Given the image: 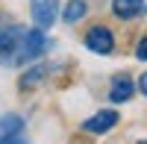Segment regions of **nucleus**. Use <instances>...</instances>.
Listing matches in <instances>:
<instances>
[{
	"label": "nucleus",
	"mask_w": 147,
	"mask_h": 144,
	"mask_svg": "<svg viewBox=\"0 0 147 144\" xmlns=\"http://www.w3.org/2000/svg\"><path fill=\"white\" fill-rule=\"evenodd\" d=\"M50 47H53V41H50V35H47V30L30 27L27 32H24V38H21V50H18V62H15V68L38 62V59L50 50Z\"/></svg>",
	"instance_id": "nucleus-1"
},
{
	"label": "nucleus",
	"mask_w": 147,
	"mask_h": 144,
	"mask_svg": "<svg viewBox=\"0 0 147 144\" xmlns=\"http://www.w3.org/2000/svg\"><path fill=\"white\" fill-rule=\"evenodd\" d=\"M82 44H85V50H88V53H94V56H112L118 41H115L112 27H106V24H94V27H88V30H85Z\"/></svg>",
	"instance_id": "nucleus-2"
},
{
	"label": "nucleus",
	"mask_w": 147,
	"mask_h": 144,
	"mask_svg": "<svg viewBox=\"0 0 147 144\" xmlns=\"http://www.w3.org/2000/svg\"><path fill=\"white\" fill-rule=\"evenodd\" d=\"M118 124H121V112L118 109H97L91 118H85L80 124V129L85 135H106V133H112Z\"/></svg>",
	"instance_id": "nucleus-3"
},
{
	"label": "nucleus",
	"mask_w": 147,
	"mask_h": 144,
	"mask_svg": "<svg viewBox=\"0 0 147 144\" xmlns=\"http://www.w3.org/2000/svg\"><path fill=\"white\" fill-rule=\"evenodd\" d=\"M30 18L32 27L50 30L59 18V0H30Z\"/></svg>",
	"instance_id": "nucleus-4"
},
{
	"label": "nucleus",
	"mask_w": 147,
	"mask_h": 144,
	"mask_svg": "<svg viewBox=\"0 0 147 144\" xmlns=\"http://www.w3.org/2000/svg\"><path fill=\"white\" fill-rule=\"evenodd\" d=\"M132 94H136V79H132L127 71H121V74H115L112 79H109V91H106L109 103H115V106L129 103Z\"/></svg>",
	"instance_id": "nucleus-5"
},
{
	"label": "nucleus",
	"mask_w": 147,
	"mask_h": 144,
	"mask_svg": "<svg viewBox=\"0 0 147 144\" xmlns=\"http://www.w3.org/2000/svg\"><path fill=\"white\" fill-rule=\"evenodd\" d=\"M50 71H53V65L50 62H32V65H27V71H21V77H18V88L21 91H32V88H38L41 82L50 77Z\"/></svg>",
	"instance_id": "nucleus-6"
},
{
	"label": "nucleus",
	"mask_w": 147,
	"mask_h": 144,
	"mask_svg": "<svg viewBox=\"0 0 147 144\" xmlns=\"http://www.w3.org/2000/svg\"><path fill=\"white\" fill-rule=\"evenodd\" d=\"M112 15L118 21H138L147 18V0H112L109 3Z\"/></svg>",
	"instance_id": "nucleus-7"
},
{
	"label": "nucleus",
	"mask_w": 147,
	"mask_h": 144,
	"mask_svg": "<svg viewBox=\"0 0 147 144\" xmlns=\"http://www.w3.org/2000/svg\"><path fill=\"white\" fill-rule=\"evenodd\" d=\"M24 129H27V121L21 115H15V112L0 115V144H12L15 138L24 135Z\"/></svg>",
	"instance_id": "nucleus-8"
},
{
	"label": "nucleus",
	"mask_w": 147,
	"mask_h": 144,
	"mask_svg": "<svg viewBox=\"0 0 147 144\" xmlns=\"http://www.w3.org/2000/svg\"><path fill=\"white\" fill-rule=\"evenodd\" d=\"M65 24H80L85 15H88V0H65V6L59 9Z\"/></svg>",
	"instance_id": "nucleus-9"
},
{
	"label": "nucleus",
	"mask_w": 147,
	"mask_h": 144,
	"mask_svg": "<svg viewBox=\"0 0 147 144\" xmlns=\"http://www.w3.org/2000/svg\"><path fill=\"white\" fill-rule=\"evenodd\" d=\"M132 53H136V59H138V62H147V32L141 35L138 41H136V50H132Z\"/></svg>",
	"instance_id": "nucleus-10"
},
{
	"label": "nucleus",
	"mask_w": 147,
	"mask_h": 144,
	"mask_svg": "<svg viewBox=\"0 0 147 144\" xmlns=\"http://www.w3.org/2000/svg\"><path fill=\"white\" fill-rule=\"evenodd\" d=\"M136 88H138V91L144 94V97H147V71H144V74H141V77L136 79Z\"/></svg>",
	"instance_id": "nucleus-11"
},
{
	"label": "nucleus",
	"mask_w": 147,
	"mask_h": 144,
	"mask_svg": "<svg viewBox=\"0 0 147 144\" xmlns=\"http://www.w3.org/2000/svg\"><path fill=\"white\" fill-rule=\"evenodd\" d=\"M12 144H30V141H27V138L21 135V138H15V141H12Z\"/></svg>",
	"instance_id": "nucleus-12"
},
{
	"label": "nucleus",
	"mask_w": 147,
	"mask_h": 144,
	"mask_svg": "<svg viewBox=\"0 0 147 144\" xmlns=\"http://www.w3.org/2000/svg\"><path fill=\"white\" fill-rule=\"evenodd\" d=\"M138 144H147V138H141V141H138Z\"/></svg>",
	"instance_id": "nucleus-13"
}]
</instances>
